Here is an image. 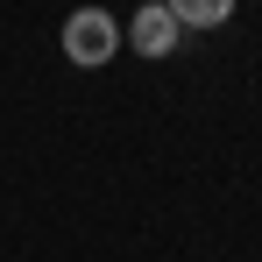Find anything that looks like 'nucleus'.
<instances>
[{
    "mask_svg": "<svg viewBox=\"0 0 262 262\" xmlns=\"http://www.w3.org/2000/svg\"><path fill=\"white\" fill-rule=\"evenodd\" d=\"M64 57L78 64V71H99V64H114L121 57V14H106V7H78L71 21H64Z\"/></svg>",
    "mask_w": 262,
    "mask_h": 262,
    "instance_id": "obj_1",
    "label": "nucleus"
},
{
    "mask_svg": "<svg viewBox=\"0 0 262 262\" xmlns=\"http://www.w3.org/2000/svg\"><path fill=\"white\" fill-rule=\"evenodd\" d=\"M121 43H128L135 57H177L184 29H177L170 0H149V7H135V14H128V29H121Z\"/></svg>",
    "mask_w": 262,
    "mask_h": 262,
    "instance_id": "obj_2",
    "label": "nucleus"
},
{
    "mask_svg": "<svg viewBox=\"0 0 262 262\" xmlns=\"http://www.w3.org/2000/svg\"><path fill=\"white\" fill-rule=\"evenodd\" d=\"M170 14H177V29H220L234 7L227 0H170Z\"/></svg>",
    "mask_w": 262,
    "mask_h": 262,
    "instance_id": "obj_3",
    "label": "nucleus"
}]
</instances>
